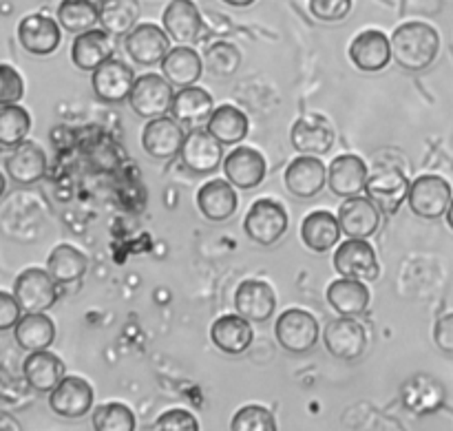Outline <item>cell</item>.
<instances>
[{
    "label": "cell",
    "instance_id": "1",
    "mask_svg": "<svg viewBox=\"0 0 453 431\" xmlns=\"http://www.w3.org/2000/svg\"><path fill=\"white\" fill-rule=\"evenodd\" d=\"M394 60L405 71H425L436 62L441 35L427 22H405L392 34Z\"/></svg>",
    "mask_w": 453,
    "mask_h": 431
},
{
    "label": "cell",
    "instance_id": "16",
    "mask_svg": "<svg viewBox=\"0 0 453 431\" xmlns=\"http://www.w3.org/2000/svg\"><path fill=\"white\" fill-rule=\"evenodd\" d=\"M49 405L62 419H82L93 407V388L80 376H65L49 394Z\"/></svg>",
    "mask_w": 453,
    "mask_h": 431
},
{
    "label": "cell",
    "instance_id": "35",
    "mask_svg": "<svg viewBox=\"0 0 453 431\" xmlns=\"http://www.w3.org/2000/svg\"><path fill=\"white\" fill-rule=\"evenodd\" d=\"M206 128L221 144H239L242 140H246L250 124H248L246 113L242 109H237L234 104H221L212 111Z\"/></svg>",
    "mask_w": 453,
    "mask_h": 431
},
{
    "label": "cell",
    "instance_id": "49",
    "mask_svg": "<svg viewBox=\"0 0 453 431\" xmlns=\"http://www.w3.org/2000/svg\"><path fill=\"white\" fill-rule=\"evenodd\" d=\"M226 4H233V7H250L255 0H224Z\"/></svg>",
    "mask_w": 453,
    "mask_h": 431
},
{
    "label": "cell",
    "instance_id": "18",
    "mask_svg": "<svg viewBox=\"0 0 453 431\" xmlns=\"http://www.w3.org/2000/svg\"><path fill=\"white\" fill-rule=\"evenodd\" d=\"M326 181L327 168L319 159V155H301L292 159L290 166L286 168V189L299 199L317 197Z\"/></svg>",
    "mask_w": 453,
    "mask_h": 431
},
{
    "label": "cell",
    "instance_id": "37",
    "mask_svg": "<svg viewBox=\"0 0 453 431\" xmlns=\"http://www.w3.org/2000/svg\"><path fill=\"white\" fill-rule=\"evenodd\" d=\"M140 16V0H104L100 7V25L111 35H127Z\"/></svg>",
    "mask_w": 453,
    "mask_h": 431
},
{
    "label": "cell",
    "instance_id": "43",
    "mask_svg": "<svg viewBox=\"0 0 453 431\" xmlns=\"http://www.w3.org/2000/svg\"><path fill=\"white\" fill-rule=\"evenodd\" d=\"M310 12L317 20L341 22L352 12V0H310Z\"/></svg>",
    "mask_w": 453,
    "mask_h": 431
},
{
    "label": "cell",
    "instance_id": "6",
    "mask_svg": "<svg viewBox=\"0 0 453 431\" xmlns=\"http://www.w3.org/2000/svg\"><path fill=\"white\" fill-rule=\"evenodd\" d=\"M13 296L20 304L22 312H47L58 299V281L49 274V270L27 268L13 283Z\"/></svg>",
    "mask_w": 453,
    "mask_h": 431
},
{
    "label": "cell",
    "instance_id": "28",
    "mask_svg": "<svg viewBox=\"0 0 453 431\" xmlns=\"http://www.w3.org/2000/svg\"><path fill=\"white\" fill-rule=\"evenodd\" d=\"M215 111V100L211 93L202 87H184L173 97L171 113L173 118L180 119L181 124L197 128L199 124H206Z\"/></svg>",
    "mask_w": 453,
    "mask_h": 431
},
{
    "label": "cell",
    "instance_id": "14",
    "mask_svg": "<svg viewBox=\"0 0 453 431\" xmlns=\"http://www.w3.org/2000/svg\"><path fill=\"white\" fill-rule=\"evenodd\" d=\"M410 186L407 175H403L398 168H383V171H376L374 175L367 177L365 193L379 206V211L394 215L405 204Z\"/></svg>",
    "mask_w": 453,
    "mask_h": 431
},
{
    "label": "cell",
    "instance_id": "27",
    "mask_svg": "<svg viewBox=\"0 0 453 431\" xmlns=\"http://www.w3.org/2000/svg\"><path fill=\"white\" fill-rule=\"evenodd\" d=\"M237 193L228 180H211L199 189L197 208L208 221H226L237 212Z\"/></svg>",
    "mask_w": 453,
    "mask_h": 431
},
{
    "label": "cell",
    "instance_id": "52",
    "mask_svg": "<svg viewBox=\"0 0 453 431\" xmlns=\"http://www.w3.org/2000/svg\"><path fill=\"white\" fill-rule=\"evenodd\" d=\"M102 3H104V0H102Z\"/></svg>",
    "mask_w": 453,
    "mask_h": 431
},
{
    "label": "cell",
    "instance_id": "29",
    "mask_svg": "<svg viewBox=\"0 0 453 431\" xmlns=\"http://www.w3.org/2000/svg\"><path fill=\"white\" fill-rule=\"evenodd\" d=\"M164 29L175 42H193L202 34V13L193 0H171L164 9Z\"/></svg>",
    "mask_w": 453,
    "mask_h": 431
},
{
    "label": "cell",
    "instance_id": "46",
    "mask_svg": "<svg viewBox=\"0 0 453 431\" xmlns=\"http://www.w3.org/2000/svg\"><path fill=\"white\" fill-rule=\"evenodd\" d=\"M22 308L18 304V299L7 292H0V332L12 330L16 327V323L20 321Z\"/></svg>",
    "mask_w": 453,
    "mask_h": 431
},
{
    "label": "cell",
    "instance_id": "2",
    "mask_svg": "<svg viewBox=\"0 0 453 431\" xmlns=\"http://www.w3.org/2000/svg\"><path fill=\"white\" fill-rule=\"evenodd\" d=\"M453 199L449 181L441 175H420L411 181L407 204L410 211L420 219H441L447 215Z\"/></svg>",
    "mask_w": 453,
    "mask_h": 431
},
{
    "label": "cell",
    "instance_id": "24",
    "mask_svg": "<svg viewBox=\"0 0 453 431\" xmlns=\"http://www.w3.org/2000/svg\"><path fill=\"white\" fill-rule=\"evenodd\" d=\"M113 40L104 29H88L75 35L71 44V60L80 71H96L102 62L113 58Z\"/></svg>",
    "mask_w": 453,
    "mask_h": 431
},
{
    "label": "cell",
    "instance_id": "34",
    "mask_svg": "<svg viewBox=\"0 0 453 431\" xmlns=\"http://www.w3.org/2000/svg\"><path fill=\"white\" fill-rule=\"evenodd\" d=\"M13 336L22 350L38 352L47 350L56 341V326L51 319L44 317V312H25V317H20L13 327Z\"/></svg>",
    "mask_w": 453,
    "mask_h": 431
},
{
    "label": "cell",
    "instance_id": "30",
    "mask_svg": "<svg viewBox=\"0 0 453 431\" xmlns=\"http://www.w3.org/2000/svg\"><path fill=\"white\" fill-rule=\"evenodd\" d=\"M4 166H7V175L16 184H35L47 173V155L34 142H22L13 149Z\"/></svg>",
    "mask_w": 453,
    "mask_h": 431
},
{
    "label": "cell",
    "instance_id": "22",
    "mask_svg": "<svg viewBox=\"0 0 453 431\" xmlns=\"http://www.w3.org/2000/svg\"><path fill=\"white\" fill-rule=\"evenodd\" d=\"M367 164L358 155H339L332 159L327 168V186L334 195L348 199L357 197L358 193L365 190L367 184Z\"/></svg>",
    "mask_w": 453,
    "mask_h": 431
},
{
    "label": "cell",
    "instance_id": "23",
    "mask_svg": "<svg viewBox=\"0 0 453 431\" xmlns=\"http://www.w3.org/2000/svg\"><path fill=\"white\" fill-rule=\"evenodd\" d=\"M255 332H252L250 321L242 314H224L217 319L211 327V341L217 350L230 357H239L252 345Z\"/></svg>",
    "mask_w": 453,
    "mask_h": 431
},
{
    "label": "cell",
    "instance_id": "51",
    "mask_svg": "<svg viewBox=\"0 0 453 431\" xmlns=\"http://www.w3.org/2000/svg\"><path fill=\"white\" fill-rule=\"evenodd\" d=\"M4 193V175H0V197H3Z\"/></svg>",
    "mask_w": 453,
    "mask_h": 431
},
{
    "label": "cell",
    "instance_id": "15",
    "mask_svg": "<svg viewBox=\"0 0 453 431\" xmlns=\"http://www.w3.org/2000/svg\"><path fill=\"white\" fill-rule=\"evenodd\" d=\"M60 25L44 13H29L18 25V40L31 56H51L60 44Z\"/></svg>",
    "mask_w": 453,
    "mask_h": 431
},
{
    "label": "cell",
    "instance_id": "11",
    "mask_svg": "<svg viewBox=\"0 0 453 431\" xmlns=\"http://www.w3.org/2000/svg\"><path fill=\"white\" fill-rule=\"evenodd\" d=\"M221 142L215 135L208 133V128H193L186 135L184 146H181V162L195 175H211L219 168L224 159V149Z\"/></svg>",
    "mask_w": 453,
    "mask_h": 431
},
{
    "label": "cell",
    "instance_id": "42",
    "mask_svg": "<svg viewBox=\"0 0 453 431\" xmlns=\"http://www.w3.org/2000/svg\"><path fill=\"white\" fill-rule=\"evenodd\" d=\"M233 431H277V420L273 412L261 405H248L233 416Z\"/></svg>",
    "mask_w": 453,
    "mask_h": 431
},
{
    "label": "cell",
    "instance_id": "26",
    "mask_svg": "<svg viewBox=\"0 0 453 431\" xmlns=\"http://www.w3.org/2000/svg\"><path fill=\"white\" fill-rule=\"evenodd\" d=\"M403 405L416 416H427L434 414L442 407L445 403V389L438 383L436 379L427 374L411 376L405 385H403Z\"/></svg>",
    "mask_w": 453,
    "mask_h": 431
},
{
    "label": "cell",
    "instance_id": "12",
    "mask_svg": "<svg viewBox=\"0 0 453 431\" xmlns=\"http://www.w3.org/2000/svg\"><path fill=\"white\" fill-rule=\"evenodd\" d=\"M133 82H135V75H133L131 66L122 60H113V58L102 62L91 75L93 91H96L97 100L104 104H122L124 100H128Z\"/></svg>",
    "mask_w": 453,
    "mask_h": 431
},
{
    "label": "cell",
    "instance_id": "9",
    "mask_svg": "<svg viewBox=\"0 0 453 431\" xmlns=\"http://www.w3.org/2000/svg\"><path fill=\"white\" fill-rule=\"evenodd\" d=\"M184 140L186 133L181 128V122L171 118V115L153 118L150 122H146L144 131H142V146H144V150L153 159H162V162L177 158L181 153Z\"/></svg>",
    "mask_w": 453,
    "mask_h": 431
},
{
    "label": "cell",
    "instance_id": "39",
    "mask_svg": "<svg viewBox=\"0 0 453 431\" xmlns=\"http://www.w3.org/2000/svg\"><path fill=\"white\" fill-rule=\"evenodd\" d=\"M31 128V118L22 106L0 104V146L16 149Z\"/></svg>",
    "mask_w": 453,
    "mask_h": 431
},
{
    "label": "cell",
    "instance_id": "13",
    "mask_svg": "<svg viewBox=\"0 0 453 431\" xmlns=\"http://www.w3.org/2000/svg\"><path fill=\"white\" fill-rule=\"evenodd\" d=\"M392 40L379 29L361 31L349 44V60L365 73H379L392 62Z\"/></svg>",
    "mask_w": 453,
    "mask_h": 431
},
{
    "label": "cell",
    "instance_id": "44",
    "mask_svg": "<svg viewBox=\"0 0 453 431\" xmlns=\"http://www.w3.org/2000/svg\"><path fill=\"white\" fill-rule=\"evenodd\" d=\"M25 93V82L13 66L0 65V104H16Z\"/></svg>",
    "mask_w": 453,
    "mask_h": 431
},
{
    "label": "cell",
    "instance_id": "38",
    "mask_svg": "<svg viewBox=\"0 0 453 431\" xmlns=\"http://www.w3.org/2000/svg\"><path fill=\"white\" fill-rule=\"evenodd\" d=\"M58 22L71 34H82L100 22V9L93 0H62L58 7Z\"/></svg>",
    "mask_w": 453,
    "mask_h": 431
},
{
    "label": "cell",
    "instance_id": "3",
    "mask_svg": "<svg viewBox=\"0 0 453 431\" xmlns=\"http://www.w3.org/2000/svg\"><path fill=\"white\" fill-rule=\"evenodd\" d=\"M173 84L164 75L144 73L135 78L131 93H128V104L135 111V115L146 119L166 115L173 106Z\"/></svg>",
    "mask_w": 453,
    "mask_h": 431
},
{
    "label": "cell",
    "instance_id": "45",
    "mask_svg": "<svg viewBox=\"0 0 453 431\" xmlns=\"http://www.w3.org/2000/svg\"><path fill=\"white\" fill-rule=\"evenodd\" d=\"M153 431H197L199 423L190 412L186 410H171L164 412L157 419V423L150 427Z\"/></svg>",
    "mask_w": 453,
    "mask_h": 431
},
{
    "label": "cell",
    "instance_id": "19",
    "mask_svg": "<svg viewBox=\"0 0 453 431\" xmlns=\"http://www.w3.org/2000/svg\"><path fill=\"white\" fill-rule=\"evenodd\" d=\"M339 224L349 239H367L379 230L380 211L370 197H348L339 208Z\"/></svg>",
    "mask_w": 453,
    "mask_h": 431
},
{
    "label": "cell",
    "instance_id": "8",
    "mask_svg": "<svg viewBox=\"0 0 453 431\" xmlns=\"http://www.w3.org/2000/svg\"><path fill=\"white\" fill-rule=\"evenodd\" d=\"M334 268L341 277L372 283L379 279L380 268L376 252L365 239H348L334 252Z\"/></svg>",
    "mask_w": 453,
    "mask_h": 431
},
{
    "label": "cell",
    "instance_id": "5",
    "mask_svg": "<svg viewBox=\"0 0 453 431\" xmlns=\"http://www.w3.org/2000/svg\"><path fill=\"white\" fill-rule=\"evenodd\" d=\"M279 345L292 354H305L319 343V321L310 312L299 308H290L277 319L274 326Z\"/></svg>",
    "mask_w": 453,
    "mask_h": 431
},
{
    "label": "cell",
    "instance_id": "50",
    "mask_svg": "<svg viewBox=\"0 0 453 431\" xmlns=\"http://www.w3.org/2000/svg\"><path fill=\"white\" fill-rule=\"evenodd\" d=\"M447 224H449V228L453 230V199L449 204V211H447Z\"/></svg>",
    "mask_w": 453,
    "mask_h": 431
},
{
    "label": "cell",
    "instance_id": "4",
    "mask_svg": "<svg viewBox=\"0 0 453 431\" xmlns=\"http://www.w3.org/2000/svg\"><path fill=\"white\" fill-rule=\"evenodd\" d=\"M288 212L274 199H257L243 219V230L259 246H273L288 233Z\"/></svg>",
    "mask_w": 453,
    "mask_h": 431
},
{
    "label": "cell",
    "instance_id": "20",
    "mask_svg": "<svg viewBox=\"0 0 453 431\" xmlns=\"http://www.w3.org/2000/svg\"><path fill=\"white\" fill-rule=\"evenodd\" d=\"M292 146L303 155H326L334 146L336 133L323 115H305L290 131Z\"/></svg>",
    "mask_w": 453,
    "mask_h": 431
},
{
    "label": "cell",
    "instance_id": "31",
    "mask_svg": "<svg viewBox=\"0 0 453 431\" xmlns=\"http://www.w3.org/2000/svg\"><path fill=\"white\" fill-rule=\"evenodd\" d=\"M22 370H25V379L29 388L42 394H51L60 385V381L65 379V363L56 354L47 352V350L31 352L25 358Z\"/></svg>",
    "mask_w": 453,
    "mask_h": 431
},
{
    "label": "cell",
    "instance_id": "41",
    "mask_svg": "<svg viewBox=\"0 0 453 431\" xmlns=\"http://www.w3.org/2000/svg\"><path fill=\"white\" fill-rule=\"evenodd\" d=\"M91 423L96 431H133L135 416L122 403H106L93 412Z\"/></svg>",
    "mask_w": 453,
    "mask_h": 431
},
{
    "label": "cell",
    "instance_id": "40",
    "mask_svg": "<svg viewBox=\"0 0 453 431\" xmlns=\"http://www.w3.org/2000/svg\"><path fill=\"white\" fill-rule=\"evenodd\" d=\"M203 66H206L212 75L228 78V75L237 73V69L242 66V51H239L234 44L221 40V42L211 44V47L206 49Z\"/></svg>",
    "mask_w": 453,
    "mask_h": 431
},
{
    "label": "cell",
    "instance_id": "48",
    "mask_svg": "<svg viewBox=\"0 0 453 431\" xmlns=\"http://www.w3.org/2000/svg\"><path fill=\"white\" fill-rule=\"evenodd\" d=\"M20 423L7 412H0V431H20Z\"/></svg>",
    "mask_w": 453,
    "mask_h": 431
},
{
    "label": "cell",
    "instance_id": "47",
    "mask_svg": "<svg viewBox=\"0 0 453 431\" xmlns=\"http://www.w3.org/2000/svg\"><path fill=\"white\" fill-rule=\"evenodd\" d=\"M434 341H436L438 350L453 357V312L442 314L434 326Z\"/></svg>",
    "mask_w": 453,
    "mask_h": 431
},
{
    "label": "cell",
    "instance_id": "25",
    "mask_svg": "<svg viewBox=\"0 0 453 431\" xmlns=\"http://www.w3.org/2000/svg\"><path fill=\"white\" fill-rule=\"evenodd\" d=\"M327 304L334 308V312H339L341 317H361L370 308V288L365 286L358 279H348L341 277L336 281H332L327 286Z\"/></svg>",
    "mask_w": 453,
    "mask_h": 431
},
{
    "label": "cell",
    "instance_id": "36",
    "mask_svg": "<svg viewBox=\"0 0 453 431\" xmlns=\"http://www.w3.org/2000/svg\"><path fill=\"white\" fill-rule=\"evenodd\" d=\"M88 268V259L84 252H80L78 248L69 246V243H60L51 250L47 259V270L53 279L58 281V286H65V283L80 281L84 277Z\"/></svg>",
    "mask_w": 453,
    "mask_h": 431
},
{
    "label": "cell",
    "instance_id": "10",
    "mask_svg": "<svg viewBox=\"0 0 453 431\" xmlns=\"http://www.w3.org/2000/svg\"><path fill=\"white\" fill-rule=\"evenodd\" d=\"M323 341L332 357L341 358V361H357L367 348V332L357 319L339 317L327 323Z\"/></svg>",
    "mask_w": 453,
    "mask_h": 431
},
{
    "label": "cell",
    "instance_id": "21",
    "mask_svg": "<svg viewBox=\"0 0 453 431\" xmlns=\"http://www.w3.org/2000/svg\"><path fill=\"white\" fill-rule=\"evenodd\" d=\"M234 308L248 321L264 323L274 314L277 296H274V290L265 281L246 279V281L239 283L237 292H234Z\"/></svg>",
    "mask_w": 453,
    "mask_h": 431
},
{
    "label": "cell",
    "instance_id": "7",
    "mask_svg": "<svg viewBox=\"0 0 453 431\" xmlns=\"http://www.w3.org/2000/svg\"><path fill=\"white\" fill-rule=\"evenodd\" d=\"M124 49L135 65L153 66L171 51V35L153 22H140L127 34Z\"/></svg>",
    "mask_w": 453,
    "mask_h": 431
},
{
    "label": "cell",
    "instance_id": "17",
    "mask_svg": "<svg viewBox=\"0 0 453 431\" xmlns=\"http://www.w3.org/2000/svg\"><path fill=\"white\" fill-rule=\"evenodd\" d=\"M224 173L230 184L242 190H250L265 180L268 164L257 149L239 146L233 153H228V158H224Z\"/></svg>",
    "mask_w": 453,
    "mask_h": 431
},
{
    "label": "cell",
    "instance_id": "33",
    "mask_svg": "<svg viewBox=\"0 0 453 431\" xmlns=\"http://www.w3.org/2000/svg\"><path fill=\"white\" fill-rule=\"evenodd\" d=\"M203 60L190 47H175L162 60V73L173 87H193L202 78Z\"/></svg>",
    "mask_w": 453,
    "mask_h": 431
},
{
    "label": "cell",
    "instance_id": "32",
    "mask_svg": "<svg viewBox=\"0 0 453 431\" xmlns=\"http://www.w3.org/2000/svg\"><path fill=\"white\" fill-rule=\"evenodd\" d=\"M341 230L339 217L332 215L330 211H314L301 224V239L312 252H327L339 243Z\"/></svg>",
    "mask_w": 453,
    "mask_h": 431
}]
</instances>
